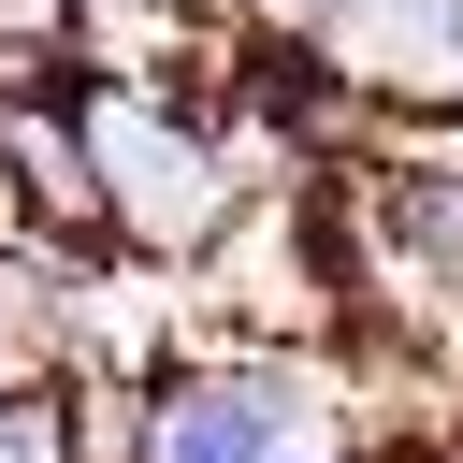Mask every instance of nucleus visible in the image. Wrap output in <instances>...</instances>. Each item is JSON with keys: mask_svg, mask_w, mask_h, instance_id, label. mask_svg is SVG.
Here are the masks:
<instances>
[{"mask_svg": "<svg viewBox=\"0 0 463 463\" xmlns=\"http://www.w3.org/2000/svg\"><path fill=\"white\" fill-rule=\"evenodd\" d=\"M289 420H304V376H289L275 347H232L217 376H188V391L159 405V449H145V463H275Z\"/></svg>", "mask_w": 463, "mask_h": 463, "instance_id": "nucleus-1", "label": "nucleus"}, {"mask_svg": "<svg viewBox=\"0 0 463 463\" xmlns=\"http://www.w3.org/2000/svg\"><path fill=\"white\" fill-rule=\"evenodd\" d=\"M275 463H333V449H275Z\"/></svg>", "mask_w": 463, "mask_h": 463, "instance_id": "nucleus-2", "label": "nucleus"}]
</instances>
